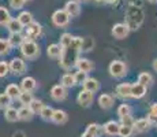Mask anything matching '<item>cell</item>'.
<instances>
[{
    "label": "cell",
    "mask_w": 157,
    "mask_h": 137,
    "mask_svg": "<svg viewBox=\"0 0 157 137\" xmlns=\"http://www.w3.org/2000/svg\"><path fill=\"white\" fill-rule=\"evenodd\" d=\"M74 78H75V84H77V85H83V84H85V81L89 77H87V73L79 71V70H78V71L74 74Z\"/></svg>",
    "instance_id": "obj_39"
},
{
    "label": "cell",
    "mask_w": 157,
    "mask_h": 137,
    "mask_svg": "<svg viewBox=\"0 0 157 137\" xmlns=\"http://www.w3.org/2000/svg\"><path fill=\"white\" fill-rule=\"evenodd\" d=\"M72 38H74V36H71V33H63L62 37H60V47H62V50L71 44Z\"/></svg>",
    "instance_id": "obj_35"
},
{
    "label": "cell",
    "mask_w": 157,
    "mask_h": 137,
    "mask_svg": "<svg viewBox=\"0 0 157 137\" xmlns=\"http://www.w3.org/2000/svg\"><path fill=\"white\" fill-rule=\"evenodd\" d=\"M117 115H119V118L126 117V115H131V107L128 104H126V103L120 104L117 107Z\"/></svg>",
    "instance_id": "obj_40"
},
{
    "label": "cell",
    "mask_w": 157,
    "mask_h": 137,
    "mask_svg": "<svg viewBox=\"0 0 157 137\" xmlns=\"http://www.w3.org/2000/svg\"><path fill=\"white\" fill-rule=\"evenodd\" d=\"M147 2H150V3H156L157 0H147Z\"/></svg>",
    "instance_id": "obj_49"
},
{
    "label": "cell",
    "mask_w": 157,
    "mask_h": 137,
    "mask_svg": "<svg viewBox=\"0 0 157 137\" xmlns=\"http://www.w3.org/2000/svg\"><path fill=\"white\" fill-rule=\"evenodd\" d=\"M152 126V121L150 118H140L134 122V132L137 133H144V132H147Z\"/></svg>",
    "instance_id": "obj_10"
},
{
    "label": "cell",
    "mask_w": 157,
    "mask_h": 137,
    "mask_svg": "<svg viewBox=\"0 0 157 137\" xmlns=\"http://www.w3.org/2000/svg\"><path fill=\"white\" fill-rule=\"evenodd\" d=\"M4 118L7 122H17L19 121V114H18V110L14 107H8L4 110Z\"/></svg>",
    "instance_id": "obj_20"
},
{
    "label": "cell",
    "mask_w": 157,
    "mask_h": 137,
    "mask_svg": "<svg viewBox=\"0 0 157 137\" xmlns=\"http://www.w3.org/2000/svg\"><path fill=\"white\" fill-rule=\"evenodd\" d=\"M96 2H97V3H102V2H104V0H96Z\"/></svg>",
    "instance_id": "obj_50"
},
{
    "label": "cell",
    "mask_w": 157,
    "mask_h": 137,
    "mask_svg": "<svg viewBox=\"0 0 157 137\" xmlns=\"http://www.w3.org/2000/svg\"><path fill=\"white\" fill-rule=\"evenodd\" d=\"M83 2H89V0H83Z\"/></svg>",
    "instance_id": "obj_52"
},
{
    "label": "cell",
    "mask_w": 157,
    "mask_h": 137,
    "mask_svg": "<svg viewBox=\"0 0 157 137\" xmlns=\"http://www.w3.org/2000/svg\"><path fill=\"white\" fill-rule=\"evenodd\" d=\"M11 21V14L6 7H0V25L7 26V23Z\"/></svg>",
    "instance_id": "obj_30"
},
{
    "label": "cell",
    "mask_w": 157,
    "mask_h": 137,
    "mask_svg": "<svg viewBox=\"0 0 157 137\" xmlns=\"http://www.w3.org/2000/svg\"><path fill=\"white\" fill-rule=\"evenodd\" d=\"M60 84L63 85L64 88H72L75 84V78H74V74H71V73H66V74H63L62 80H60Z\"/></svg>",
    "instance_id": "obj_27"
},
{
    "label": "cell",
    "mask_w": 157,
    "mask_h": 137,
    "mask_svg": "<svg viewBox=\"0 0 157 137\" xmlns=\"http://www.w3.org/2000/svg\"><path fill=\"white\" fill-rule=\"evenodd\" d=\"M93 99H94V93L89 92L86 89H82L79 93H78V97H77V102L81 107H90V104L93 103Z\"/></svg>",
    "instance_id": "obj_7"
},
{
    "label": "cell",
    "mask_w": 157,
    "mask_h": 137,
    "mask_svg": "<svg viewBox=\"0 0 157 137\" xmlns=\"http://www.w3.org/2000/svg\"><path fill=\"white\" fill-rule=\"evenodd\" d=\"M51 97H52L53 100H56V102L64 100L66 97H67V88H64L62 84L52 87V89H51Z\"/></svg>",
    "instance_id": "obj_9"
},
{
    "label": "cell",
    "mask_w": 157,
    "mask_h": 137,
    "mask_svg": "<svg viewBox=\"0 0 157 137\" xmlns=\"http://www.w3.org/2000/svg\"><path fill=\"white\" fill-rule=\"evenodd\" d=\"M112 36L115 38H117V40H123V38H126L128 36L130 33V27L127 26V23H116V25H113L112 27Z\"/></svg>",
    "instance_id": "obj_8"
},
{
    "label": "cell",
    "mask_w": 157,
    "mask_h": 137,
    "mask_svg": "<svg viewBox=\"0 0 157 137\" xmlns=\"http://www.w3.org/2000/svg\"><path fill=\"white\" fill-rule=\"evenodd\" d=\"M86 130L89 133H92L94 137H98L101 133H104V127L100 126L98 123H89L87 125V127H86Z\"/></svg>",
    "instance_id": "obj_31"
},
{
    "label": "cell",
    "mask_w": 157,
    "mask_h": 137,
    "mask_svg": "<svg viewBox=\"0 0 157 137\" xmlns=\"http://www.w3.org/2000/svg\"><path fill=\"white\" fill-rule=\"evenodd\" d=\"M105 3H108V4H115V3L117 2V0H104Z\"/></svg>",
    "instance_id": "obj_48"
},
{
    "label": "cell",
    "mask_w": 157,
    "mask_h": 137,
    "mask_svg": "<svg viewBox=\"0 0 157 137\" xmlns=\"http://www.w3.org/2000/svg\"><path fill=\"white\" fill-rule=\"evenodd\" d=\"M8 65H10V71L15 75H21L26 71V63L22 58H14Z\"/></svg>",
    "instance_id": "obj_6"
},
{
    "label": "cell",
    "mask_w": 157,
    "mask_h": 137,
    "mask_svg": "<svg viewBox=\"0 0 157 137\" xmlns=\"http://www.w3.org/2000/svg\"><path fill=\"white\" fill-rule=\"evenodd\" d=\"M6 93H7L11 99H18L19 95L22 93V91H21V87H18L17 84H10L6 88Z\"/></svg>",
    "instance_id": "obj_25"
},
{
    "label": "cell",
    "mask_w": 157,
    "mask_h": 137,
    "mask_svg": "<svg viewBox=\"0 0 157 137\" xmlns=\"http://www.w3.org/2000/svg\"><path fill=\"white\" fill-rule=\"evenodd\" d=\"M41 32H43V27H41L40 23L33 22L25 27V38L26 40H36L41 36Z\"/></svg>",
    "instance_id": "obj_5"
},
{
    "label": "cell",
    "mask_w": 157,
    "mask_h": 137,
    "mask_svg": "<svg viewBox=\"0 0 157 137\" xmlns=\"http://www.w3.org/2000/svg\"><path fill=\"white\" fill-rule=\"evenodd\" d=\"M18 21L22 23L23 27L29 26L30 23L34 22V21H33V15H32V13H29V11H22V13L18 15Z\"/></svg>",
    "instance_id": "obj_26"
},
{
    "label": "cell",
    "mask_w": 157,
    "mask_h": 137,
    "mask_svg": "<svg viewBox=\"0 0 157 137\" xmlns=\"http://www.w3.org/2000/svg\"><path fill=\"white\" fill-rule=\"evenodd\" d=\"M138 82H140V84H142V85H145V87L150 85V84L153 82V77H152V74H150V73H147V71L141 73V74L138 75Z\"/></svg>",
    "instance_id": "obj_32"
},
{
    "label": "cell",
    "mask_w": 157,
    "mask_h": 137,
    "mask_svg": "<svg viewBox=\"0 0 157 137\" xmlns=\"http://www.w3.org/2000/svg\"><path fill=\"white\" fill-rule=\"evenodd\" d=\"M132 133H134V127L132 126L120 125V129H119V136L120 137H131Z\"/></svg>",
    "instance_id": "obj_34"
},
{
    "label": "cell",
    "mask_w": 157,
    "mask_h": 137,
    "mask_svg": "<svg viewBox=\"0 0 157 137\" xmlns=\"http://www.w3.org/2000/svg\"><path fill=\"white\" fill-rule=\"evenodd\" d=\"M81 51H82V37H74L71 44L62 50V56L59 58L60 66L66 70L77 66Z\"/></svg>",
    "instance_id": "obj_1"
},
{
    "label": "cell",
    "mask_w": 157,
    "mask_h": 137,
    "mask_svg": "<svg viewBox=\"0 0 157 137\" xmlns=\"http://www.w3.org/2000/svg\"><path fill=\"white\" fill-rule=\"evenodd\" d=\"M18 100L21 102V104H23V106H30V103L34 100V97H33V93H32V92H25V91H22V93L19 95Z\"/></svg>",
    "instance_id": "obj_29"
},
{
    "label": "cell",
    "mask_w": 157,
    "mask_h": 137,
    "mask_svg": "<svg viewBox=\"0 0 157 137\" xmlns=\"http://www.w3.org/2000/svg\"><path fill=\"white\" fill-rule=\"evenodd\" d=\"M134 122H135V121L132 119L131 115H126V117H122V118H120V125H127V126H134Z\"/></svg>",
    "instance_id": "obj_43"
},
{
    "label": "cell",
    "mask_w": 157,
    "mask_h": 137,
    "mask_svg": "<svg viewBox=\"0 0 157 137\" xmlns=\"http://www.w3.org/2000/svg\"><path fill=\"white\" fill-rule=\"evenodd\" d=\"M53 112H55V110H53L52 107H49V106H44V108L41 110V112H40V117L43 118L44 121L49 122V121H52V118H53Z\"/></svg>",
    "instance_id": "obj_28"
},
{
    "label": "cell",
    "mask_w": 157,
    "mask_h": 137,
    "mask_svg": "<svg viewBox=\"0 0 157 137\" xmlns=\"http://www.w3.org/2000/svg\"><path fill=\"white\" fill-rule=\"evenodd\" d=\"M146 95V87L140 82H135L131 85V97L132 99H142Z\"/></svg>",
    "instance_id": "obj_15"
},
{
    "label": "cell",
    "mask_w": 157,
    "mask_h": 137,
    "mask_svg": "<svg viewBox=\"0 0 157 137\" xmlns=\"http://www.w3.org/2000/svg\"><path fill=\"white\" fill-rule=\"evenodd\" d=\"M70 15L66 10H56L52 14V23L57 27H64L70 23Z\"/></svg>",
    "instance_id": "obj_4"
},
{
    "label": "cell",
    "mask_w": 157,
    "mask_h": 137,
    "mask_svg": "<svg viewBox=\"0 0 157 137\" xmlns=\"http://www.w3.org/2000/svg\"><path fill=\"white\" fill-rule=\"evenodd\" d=\"M81 137H94V136H93L92 133H89V132H87V130H85V133H83V135L81 136Z\"/></svg>",
    "instance_id": "obj_46"
},
{
    "label": "cell",
    "mask_w": 157,
    "mask_h": 137,
    "mask_svg": "<svg viewBox=\"0 0 157 137\" xmlns=\"http://www.w3.org/2000/svg\"><path fill=\"white\" fill-rule=\"evenodd\" d=\"M19 50L26 59H36L40 55V47L34 40H25L21 44Z\"/></svg>",
    "instance_id": "obj_2"
},
{
    "label": "cell",
    "mask_w": 157,
    "mask_h": 137,
    "mask_svg": "<svg viewBox=\"0 0 157 137\" xmlns=\"http://www.w3.org/2000/svg\"><path fill=\"white\" fill-rule=\"evenodd\" d=\"M108 71H109V74L115 78H122L127 74V66H126V63L122 62V60H112V62L109 63Z\"/></svg>",
    "instance_id": "obj_3"
},
{
    "label": "cell",
    "mask_w": 157,
    "mask_h": 137,
    "mask_svg": "<svg viewBox=\"0 0 157 137\" xmlns=\"http://www.w3.org/2000/svg\"><path fill=\"white\" fill-rule=\"evenodd\" d=\"M153 69H155V71H157V58L153 60Z\"/></svg>",
    "instance_id": "obj_47"
},
{
    "label": "cell",
    "mask_w": 157,
    "mask_h": 137,
    "mask_svg": "<svg viewBox=\"0 0 157 137\" xmlns=\"http://www.w3.org/2000/svg\"><path fill=\"white\" fill-rule=\"evenodd\" d=\"M47 54L49 58H53V59H57V58L62 56V47L60 44H49L48 45Z\"/></svg>",
    "instance_id": "obj_24"
},
{
    "label": "cell",
    "mask_w": 157,
    "mask_h": 137,
    "mask_svg": "<svg viewBox=\"0 0 157 137\" xmlns=\"http://www.w3.org/2000/svg\"><path fill=\"white\" fill-rule=\"evenodd\" d=\"M29 107L32 108V111L34 112V114H40L41 110L44 108V103L41 102V100H38V99H34L32 103H30Z\"/></svg>",
    "instance_id": "obj_36"
},
{
    "label": "cell",
    "mask_w": 157,
    "mask_h": 137,
    "mask_svg": "<svg viewBox=\"0 0 157 137\" xmlns=\"http://www.w3.org/2000/svg\"><path fill=\"white\" fill-rule=\"evenodd\" d=\"M25 0H10V6L14 10H21V8L25 6Z\"/></svg>",
    "instance_id": "obj_42"
},
{
    "label": "cell",
    "mask_w": 157,
    "mask_h": 137,
    "mask_svg": "<svg viewBox=\"0 0 157 137\" xmlns=\"http://www.w3.org/2000/svg\"><path fill=\"white\" fill-rule=\"evenodd\" d=\"M94 47V40L90 37H85L82 38V51L83 52H89V51L93 50Z\"/></svg>",
    "instance_id": "obj_37"
},
{
    "label": "cell",
    "mask_w": 157,
    "mask_h": 137,
    "mask_svg": "<svg viewBox=\"0 0 157 137\" xmlns=\"http://www.w3.org/2000/svg\"><path fill=\"white\" fill-rule=\"evenodd\" d=\"M68 119V115L66 111H63V110H55V112H53V118H52V122L56 123V125H63L66 123Z\"/></svg>",
    "instance_id": "obj_19"
},
{
    "label": "cell",
    "mask_w": 157,
    "mask_h": 137,
    "mask_svg": "<svg viewBox=\"0 0 157 137\" xmlns=\"http://www.w3.org/2000/svg\"><path fill=\"white\" fill-rule=\"evenodd\" d=\"M21 89L25 91V92H34L37 89V81L33 77H25L21 81Z\"/></svg>",
    "instance_id": "obj_13"
},
{
    "label": "cell",
    "mask_w": 157,
    "mask_h": 137,
    "mask_svg": "<svg viewBox=\"0 0 157 137\" xmlns=\"http://www.w3.org/2000/svg\"><path fill=\"white\" fill-rule=\"evenodd\" d=\"M13 137H26L25 132H22V130H17V132L13 135Z\"/></svg>",
    "instance_id": "obj_45"
},
{
    "label": "cell",
    "mask_w": 157,
    "mask_h": 137,
    "mask_svg": "<svg viewBox=\"0 0 157 137\" xmlns=\"http://www.w3.org/2000/svg\"><path fill=\"white\" fill-rule=\"evenodd\" d=\"M115 103V97L111 95V93H102V95L98 97V104L102 110H108L113 106Z\"/></svg>",
    "instance_id": "obj_16"
},
{
    "label": "cell",
    "mask_w": 157,
    "mask_h": 137,
    "mask_svg": "<svg viewBox=\"0 0 157 137\" xmlns=\"http://www.w3.org/2000/svg\"><path fill=\"white\" fill-rule=\"evenodd\" d=\"M11 45L7 38H0V55H7L11 51Z\"/></svg>",
    "instance_id": "obj_38"
},
{
    "label": "cell",
    "mask_w": 157,
    "mask_h": 137,
    "mask_svg": "<svg viewBox=\"0 0 157 137\" xmlns=\"http://www.w3.org/2000/svg\"><path fill=\"white\" fill-rule=\"evenodd\" d=\"M25 2H32V0H25Z\"/></svg>",
    "instance_id": "obj_51"
},
{
    "label": "cell",
    "mask_w": 157,
    "mask_h": 137,
    "mask_svg": "<svg viewBox=\"0 0 157 137\" xmlns=\"http://www.w3.org/2000/svg\"><path fill=\"white\" fill-rule=\"evenodd\" d=\"M64 10L70 17H78L81 14V4L75 0H68L64 6Z\"/></svg>",
    "instance_id": "obj_12"
},
{
    "label": "cell",
    "mask_w": 157,
    "mask_h": 137,
    "mask_svg": "<svg viewBox=\"0 0 157 137\" xmlns=\"http://www.w3.org/2000/svg\"><path fill=\"white\" fill-rule=\"evenodd\" d=\"M8 73H10V65L4 60H0V78L7 77Z\"/></svg>",
    "instance_id": "obj_41"
},
{
    "label": "cell",
    "mask_w": 157,
    "mask_h": 137,
    "mask_svg": "<svg viewBox=\"0 0 157 137\" xmlns=\"http://www.w3.org/2000/svg\"><path fill=\"white\" fill-rule=\"evenodd\" d=\"M116 96L120 97V99H128L131 97V84H127V82H122L116 87Z\"/></svg>",
    "instance_id": "obj_11"
},
{
    "label": "cell",
    "mask_w": 157,
    "mask_h": 137,
    "mask_svg": "<svg viewBox=\"0 0 157 137\" xmlns=\"http://www.w3.org/2000/svg\"><path fill=\"white\" fill-rule=\"evenodd\" d=\"M149 118H150V119H153V118H156V119H157V103H153V104L150 106Z\"/></svg>",
    "instance_id": "obj_44"
},
{
    "label": "cell",
    "mask_w": 157,
    "mask_h": 137,
    "mask_svg": "<svg viewBox=\"0 0 157 137\" xmlns=\"http://www.w3.org/2000/svg\"><path fill=\"white\" fill-rule=\"evenodd\" d=\"M104 133L108 136H119V129H120V123L116 121H108L104 125Z\"/></svg>",
    "instance_id": "obj_14"
},
{
    "label": "cell",
    "mask_w": 157,
    "mask_h": 137,
    "mask_svg": "<svg viewBox=\"0 0 157 137\" xmlns=\"http://www.w3.org/2000/svg\"><path fill=\"white\" fill-rule=\"evenodd\" d=\"M18 114H19V121H30L34 115V112L32 111L29 106H22L18 110Z\"/></svg>",
    "instance_id": "obj_21"
},
{
    "label": "cell",
    "mask_w": 157,
    "mask_h": 137,
    "mask_svg": "<svg viewBox=\"0 0 157 137\" xmlns=\"http://www.w3.org/2000/svg\"><path fill=\"white\" fill-rule=\"evenodd\" d=\"M82 87H83V89L89 91V92H92V93H96V92H98V89H100V82H98V80H96V78L89 77Z\"/></svg>",
    "instance_id": "obj_18"
},
{
    "label": "cell",
    "mask_w": 157,
    "mask_h": 137,
    "mask_svg": "<svg viewBox=\"0 0 157 137\" xmlns=\"http://www.w3.org/2000/svg\"><path fill=\"white\" fill-rule=\"evenodd\" d=\"M7 29L10 30V33H22L23 25L18 21V18H11V21L7 23Z\"/></svg>",
    "instance_id": "obj_23"
},
{
    "label": "cell",
    "mask_w": 157,
    "mask_h": 137,
    "mask_svg": "<svg viewBox=\"0 0 157 137\" xmlns=\"http://www.w3.org/2000/svg\"><path fill=\"white\" fill-rule=\"evenodd\" d=\"M11 102H13V99H11L6 92L0 95V108L6 110V108L11 107Z\"/></svg>",
    "instance_id": "obj_33"
},
{
    "label": "cell",
    "mask_w": 157,
    "mask_h": 137,
    "mask_svg": "<svg viewBox=\"0 0 157 137\" xmlns=\"http://www.w3.org/2000/svg\"><path fill=\"white\" fill-rule=\"evenodd\" d=\"M7 40L10 42L11 47H21V44H22L26 38L22 36V33H10V37H8Z\"/></svg>",
    "instance_id": "obj_22"
},
{
    "label": "cell",
    "mask_w": 157,
    "mask_h": 137,
    "mask_svg": "<svg viewBox=\"0 0 157 137\" xmlns=\"http://www.w3.org/2000/svg\"><path fill=\"white\" fill-rule=\"evenodd\" d=\"M77 67L79 71H85V73H89L92 71L93 67H94V65H93L92 60L86 59V58H79L77 62Z\"/></svg>",
    "instance_id": "obj_17"
}]
</instances>
